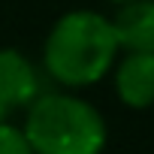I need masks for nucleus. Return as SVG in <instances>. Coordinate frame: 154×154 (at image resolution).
Instances as JSON below:
<instances>
[{"label":"nucleus","instance_id":"4","mask_svg":"<svg viewBox=\"0 0 154 154\" xmlns=\"http://www.w3.org/2000/svg\"><path fill=\"white\" fill-rule=\"evenodd\" d=\"M115 91L130 109L154 106V51H127L115 66Z\"/></svg>","mask_w":154,"mask_h":154},{"label":"nucleus","instance_id":"7","mask_svg":"<svg viewBox=\"0 0 154 154\" xmlns=\"http://www.w3.org/2000/svg\"><path fill=\"white\" fill-rule=\"evenodd\" d=\"M112 3H124V0H112Z\"/></svg>","mask_w":154,"mask_h":154},{"label":"nucleus","instance_id":"1","mask_svg":"<svg viewBox=\"0 0 154 154\" xmlns=\"http://www.w3.org/2000/svg\"><path fill=\"white\" fill-rule=\"evenodd\" d=\"M118 51L112 18L91 9H72L51 24L42 45V66L54 82L85 88L112 69Z\"/></svg>","mask_w":154,"mask_h":154},{"label":"nucleus","instance_id":"3","mask_svg":"<svg viewBox=\"0 0 154 154\" xmlns=\"http://www.w3.org/2000/svg\"><path fill=\"white\" fill-rule=\"evenodd\" d=\"M39 97V72L15 48H0V121H9L12 112L27 109Z\"/></svg>","mask_w":154,"mask_h":154},{"label":"nucleus","instance_id":"6","mask_svg":"<svg viewBox=\"0 0 154 154\" xmlns=\"http://www.w3.org/2000/svg\"><path fill=\"white\" fill-rule=\"evenodd\" d=\"M0 154H33L21 127H15L9 121H0Z\"/></svg>","mask_w":154,"mask_h":154},{"label":"nucleus","instance_id":"2","mask_svg":"<svg viewBox=\"0 0 154 154\" xmlns=\"http://www.w3.org/2000/svg\"><path fill=\"white\" fill-rule=\"evenodd\" d=\"M24 136L33 154H100L106 148V121L82 97L48 91L27 106Z\"/></svg>","mask_w":154,"mask_h":154},{"label":"nucleus","instance_id":"5","mask_svg":"<svg viewBox=\"0 0 154 154\" xmlns=\"http://www.w3.org/2000/svg\"><path fill=\"white\" fill-rule=\"evenodd\" d=\"M124 51H154V0H124L112 18Z\"/></svg>","mask_w":154,"mask_h":154}]
</instances>
